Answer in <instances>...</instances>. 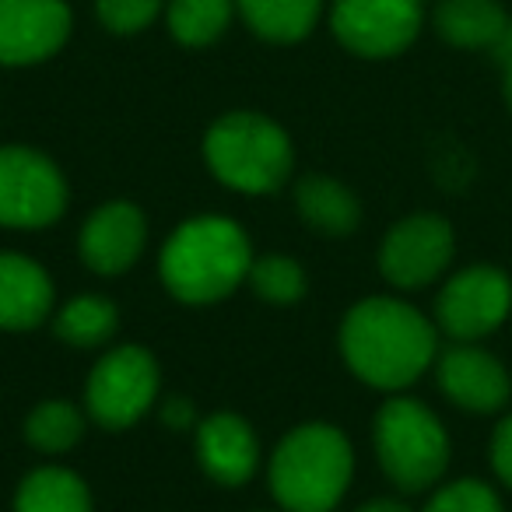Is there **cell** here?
Listing matches in <instances>:
<instances>
[{
  "mask_svg": "<svg viewBox=\"0 0 512 512\" xmlns=\"http://www.w3.org/2000/svg\"><path fill=\"white\" fill-rule=\"evenodd\" d=\"M341 355L372 390H407L439 358V327L404 299H362L341 320Z\"/></svg>",
  "mask_w": 512,
  "mask_h": 512,
  "instance_id": "cell-1",
  "label": "cell"
},
{
  "mask_svg": "<svg viewBox=\"0 0 512 512\" xmlns=\"http://www.w3.org/2000/svg\"><path fill=\"white\" fill-rule=\"evenodd\" d=\"M253 249L239 221L221 214H200L165 239L158 274L172 299L186 306L221 302L249 278Z\"/></svg>",
  "mask_w": 512,
  "mask_h": 512,
  "instance_id": "cell-2",
  "label": "cell"
},
{
  "mask_svg": "<svg viewBox=\"0 0 512 512\" xmlns=\"http://www.w3.org/2000/svg\"><path fill=\"white\" fill-rule=\"evenodd\" d=\"M355 474L348 435L327 421L295 425L274 446L267 484L285 512H334Z\"/></svg>",
  "mask_w": 512,
  "mask_h": 512,
  "instance_id": "cell-3",
  "label": "cell"
},
{
  "mask_svg": "<svg viewBox=\"0 0 512 512\" xmlns=\"http://www.w3.org/2000/svg\"><path fill=\"white\" fill-rule=\"evenodd\" d=\"M211 176L235 193H274L295 169L292 137L281 123L260 113H228L204 137Z\"/></svg>",
  "mask_w": 512,
  "mask_h": 512,
  "instance_id": "cell-4",
  "label": "cell"
},
{
  "mask_svg": "<svg viewBox=\"0 0 512 512\" xmlns=\"http://www.w3.org/2000/svg\"><path fill=\"white\" fill-rule=\"evenodd\" d=\"M376 460L393 488L418 495L442 481L449 467V435L439 414L414 397H393L372 421Z\"/></svg>",
  "mask_w": 512,
  "mask_h": 512,
  "instance_id": "cell-5",
  "label": "cell"
},
{
  "mask_svg": "<svg viewBox=\"0 0 512 512\" xmlns=\"http://www.w3.org/2000/svg\"><path fill=\"white\" fill-rule=\"evenodd\" d=\"M158 390H162V372H158L155 355L141 344H123L95 362L85 404L95 425L123 432L155 407Z\"/></svg>",
  "mask_w": 512,
  "mask_h": 512,
  "instance_id": "cell-6",
  "label": "cell"
},
{
  "mask_svg": "<svg viewBox=\"0 0 512 512\" xmlns=\"http://www.w3.org/2000/svg\"><path fill=\"white\" fill-rule=\"evenodd\" d=\"M67 179L36 148L4 144L0 148V225L46 228L67 211Z\"/></svg>",
  "mask_w": 512,
  "mask_h": 512,
  "instance_id": "cell-7",
  "label": "cell"
},
{
  "mask_svg": "<svg viewBox=\"0 0 512 512\" xmlns=\"http://www.w3.org/2000/svg\"><path fill=\"white\" fill-rule=\"evenodd\" d=\"M512 313V281L491 264L463 267L435 299V327L453 341H481Z\"/></svg>",
  "mask_w": 512,
  "mask_h": 512,
  "instance_id": "cell-8",
  "label": "cell"
},
{
  "mask_svg": "<svg viewBox=\"0 0 512 512\" xmlns=\"http://www.w3.org/2000/svg\"><path fill=\"white\" fill-rule=\"evenodd\" d=\"M453 225L439 214H411L383 235L379 274L400 292H414L439 278L453 260Z\"/></svg>",
  "mask_w": 512,
  "mask_h": 512,
  "instance_id": "cell-9",
  "label": "cell"
},
{
  "mask_svg": "<svg viewBox=\"0 0 512 512\" xmlns=\"http://www.w3.org/2000/svg\"><path fill=\"white\" fill-rule=\"evenodd\" d=\"M421 0H337L334 36L358 57H397L421 32Z\"/></svg>",
  "mask_w": 512,
  "mask_h": 512,
  "instance_id": "cell-10",
  "label": "cell"
},
{
  "mask_svg": "<svg viewBox=\"0 0 512 512\" xmlns=\"http://www.w3.org/2000/svg\"><path fill=\"white\" fill-rule=\"evenodd\" d=\"M435 383L442 397L470 414H495L509 404L512 376L477 341H453L435 358Z\"/></svg>",
  "mask_w": 512,
  "mask_h": 512,
  "instance_id": "cell-11",
  "label": "cell"
},
{
  "mask_svg": "<svg viewBox=\"0 0 512 512\" xmlns=\"http://www.w3.org/2000/svg\"><path fill=\"white\" fill-rule=\"evenodd\" d=\"M148 242V218L130 200H106L88 214L85 228L78 235V253L88 271L102 278L127 274L137 264Z\"/></svg>",
  "mask_w": 512,
  "mask_h": 512,
  "instance_id": "cell-12",
  "label": "cell"
},
{
  "mask_svg": "<svg viewBox=\"0 0 512 512\" xmlns=\"http://www.w3.org/2000/svg\"><path fill=\"white\" fill-rule=\"evenodd\" d=\"M71 36L64 0H0V64L25 67L53 57Z\"/></svg>",
  "mask_w": 512,
  "mask_h": 512,
  "instance_id": "cell-13",
  "label": "cell"
},
{
  "mask_svg": "<svg viewBox=\"0 0 512 512\" xmlns=\"http://www.w3.org/2000/svg\"><path fill=\"white\" fill-rule=\"evenodd\" d=\"M197 456L200 467L221 488H239L256 474L260 463V442L246 418L232 411L207 414L197 425Z\"/></svg>",
  "mask_w": 512,
  "mask_h": 512,
  "instance_id": "cell-14",
  "label": "cell"
},
{
  "mask_svg": "<svg viewBox=\"0 0 512 512\" xmlns=\"http://www.w3.org/2000/svg\"><path fill=\"white\" fill-rule=\"evenodd\" d=\"M53 278L39 260L0 249V330H36L53 313Z\"/></svg>",
  "mask_w": 512,
  "mask_h": 512,
  "instance_id": "cell-15",
  "label": "cell"
},
{
  "mask_svg": "<svg viewBox=\"0 0 512 512\" xmlns=\"http://www.w3.org/2000/svg\"><path fill=\"white\" fill-rule=\"evenodd\" d=\"M295 211L313 232L330 235V239H344L358 228L362 221V204L358 197L334 176H302L295 183Z\"/></svg>",
  "mask_w": 512,
  "mask_h": 512,
  "instance_id": "cell-16",
  "label": "cell"
},
{
  "mask_svg": "<svg viewBox=\"0 0 512 512\" xmlns=\"http://www.w3.org/2000/svg\"><path fill=\"white\" fill-rule=\"evenodd\" d=\"M505 22L498 0H442L435 8V32L456 50H491Z\"/></svg>",
  "mask_w": 512,
  "mask_h": 512,
  "instance_id": "cell-17",
  "label": "cell"
},
{
  "mask_svg": "<svg viewBox=\"0 0 512 512\" xmlns=\"http://www.w3.org/2000/svg\"><path fill=\"white\" fill-rule=\"evenodd\" d=\"M92 491L85 477L67 467H39L22 477L15 491V512H92Z\"/></svg>",
  "mask_w": 512,
  "mask_h": 512,
  "instance_id": "cell-18",
  "label": "cell"
},
{
  "mask_svg": "<svg viewBox=\"0 0 512 512\" xmlns=\"http://www.w3.org/2000/svg\"><path fill=\"white\" fill-rule=\"evenodd\" d=\"M235 8L267 43H299L313 32L323 0H235Z\"/></svg>",
  "mask_w": 512,
  "mask_h": 512,
  "instance_id": "cell-19",
  "label": "cell"
},
{
  "mask_svg": "<svg viewBox=\"0 0 512 512\" xmlns=\"http://www.w3.org/2000/svg\"><path fill=\"white\" fill-rule=\"evenodd\" d=\"M120 327V309L102 295H78L53 313V334L71 348H102Z\"/></svg>",
  "mask_w": 512,
  "mask_h": 512,
  "instance_id": "cell-20",
  "label": "cell"
},
{
  "mask_svg": "<svg viewBox=\"0 0 512 512\" xmlns=\"http://www.w3.org/2000/svg\"><path fill=\"white\" fill-rule=\"evenodd\" d=\"M85 435V414L78 411L74 400H43L32 407V414L25 418V439L32 449L46 456L71 453Z\"/></svg>",
  "mask_w": 512,
  "mask_h": 512,
  "instance_id": "cell-21",
  "label": "cell"
},
{
  "mask_svg": "<svg viewBox=\"0 0 512 512\" xmlns=\"http://www.w3.org/2000/svg\"><path fill=\"white\" fill-rule=\"evenodd\" d=\"M235 0H169V29L183 46H211L228 29Z\"/></svg>",
  "mask_w": 512,
  "mask_h": 512,
  "instance_id": "cell-22",
  "label": "cell"
},
{
  "mask_svg": "<svg viewBox=\"0 0 512 512\" xmlns=\"http://www.w3.org/2000/svg\"><path fill=\"white\" fill-rule=\"evenodd\" d=\"M249 288L256 292V299L271 302V306H292L306 295V271L295 256L288 253H264L253 256L249 267Z\"/></svg>",
  "mask_w": 512,
  "mask_h": 512,
  "instance_id": "cell-23",
  "label": "cell"
},
{
  "mask_svg": "<svg viewBox=\"0 0 512 512\" xmlns=\"http://www.w3.org/2000/svg\"><path fill=\"white\" fill-rule=\"evenodd\" d=\"M421 512H505V509L491 484L477 481V477H460V481H449L442 488H435Z\"/></svg>",
  "mask_w": 512,
  "mask_h": 512,
  "instance_id": "cell-24",
  "label": "cell"
},
{
  "mask_svg": "<svg viewBox=\"0 0 512 512\" xmlns=\"http://www.w3.org/2000/svg\"><path fill=\"white\" fill-rule=\"evenodd\" d=\"M162 4L165 0H99V22L109 32L130 36V32L148 29L162 11Z\"/></svg>",
  "mask_w": 512,
  "mask_h": 512,
  "instance_id": "cell-25",
  "label": "cell"
},
{
  "mask_svg": "<svg viewBox=\"0 0 512 512\" xmlns=\"http://www.w3.org/2000/svg\"><path fill=\"white\" fill-rule=\"evenodd\" d=\"M491 467H495L498 481L512 488V414H505L502 425L491 435Z\"/></svg>",
  "mask_w": 512,
  "mask_h": 512,
  "instance_id": "cell-26",
  "label": "cell"
},
{
  "mask_svg": "<svg viewBox=\"0 0 512 512\" xmlns=\"http://www.w3.org/2000/svg\"><path fill=\"white\" fill-rule=\"evenodd\" d=\"M162 418L169 428H176V432H183V428H193V404L183 397H169L162 407Z\"/></svg>",
  "mask_w": 512,
  "mask_h": 512,
  "instance_id": "cell-27",
  "label": "cell"
},
{
  "mask_svg": "<svg viewBox=\"0 0 512 512\" xmlns=\"http://www.w3.org/2000/svg\"><path fill=\"white\" fill-rule=\"evenodd\" d=\"M491 57L498 60V64H505V60H512V18L505 22L502 36L495 39V46H491Z\"/></svg>",
  "mask_w": 512,
  "mask_h": 512,
  "instance_id": "cell-28",
  "label": "cell"
},
{
  "mask_svg": "<svg viewBox=\"0 0 512 512\" xmlns=\"http://www.w3.org/2000/svg\"><path fill=\"white\" fill-rule=\"evenodd\" d=\"M355 512H411L400 498H372V502H365L362 509Z\"/></svg>",
  "mask_w": 512,
  "mask_h": 512,
  "instance_id": "cell-29",
  "label": "cell"
},
{
  "mask_svg": "<svg viewBox=\"0 0 512 512\" xmlns=\"http://www.w3.org/2000/svg\"><path fill=\"white\" fill-rule=\"evenodd\" d=\"M502 92H505V106L512 109V60L502 64Z\"/></svg>",
  "mask_w": 512,
  "mask_h": 512,
  "instance_id": "cell-30",
  "label": "cell"
}]
</instances>
